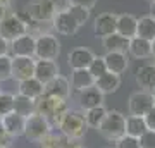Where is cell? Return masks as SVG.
I'll return each instance as SVG.
<instances>
[{
  "instance_id": "cell-5",
  "label": "cell",
  "mask_w": 155,
  "mask_h": 148,
  "mask_svg": "<svg viewBox=\"0 0 155 148\" xmlns=\"http://www.w3.org/2000/svg\"><path fill=\"white\" fill-rule=\"evenodd\" d=\"M24 33H29V22H26L19 14L7 12L4 19L0 21V36L11 43L12 40H16Z\"/></svg>"
},
{
  "instance_id": "cell-15",
  "label": "cell",
  "mask_w": 155,
  "mask_h": 148,
  "mask_svg": "<svg viewBox=\"0 0 155 148\" xmlns=\"http://www.w3.org/2000/svg\"><path fill=\"white\" fill-rule=\"evenodd\" d=\"M95 54L86 47H78V48L71 50L69 55H67V62H69V67L72 71L76 69H88V66L91 64Z\"/></svg>"
},
{
  "instance_id": "cell-48",
  "label": "cell",
  "mask_w": 155,
  "mask_h": 148,
  "mask_svg": "<svg viewBox=\"0 0 155 148\" xmlns=\"http://www.w3.org/2000/svg\"><path fill=\"white\" fill-rule=\"evenodd\" d=\"M76 148H81V146H76Z\"/></svg>"
},
{
  "instance_id": "cell-7",
  "label": "cell",
  "mask_w": 155,
  "mask_h": 148,
  "mask_svg": "<svg viewBox=\"0 0 155 148\" xmlns=\"http://www.w3.org/2000/svg\"><path fill=\"white\" fill-rule=\"evenodd\" d=\"M48 131H52V124L45 119L43 115H40L38 112H35V114L28 115V117L24 119V131H22V136H26L29 141L38 143Z\"/></svg>"
},
{
  "instance_id": "cell-42",
  "label": "cell",
  "mask_w": 155,
  "mask_h": 148,
  "mask_svg": "<svg viewBox=\"0 0 155 148\" xmlns=\"http://www.w3.org/2000/svg\"><path fill=\"white\" fill-rule=\"evenodd\" d=\"M150 16L155 17V2L153 4H150Z\"/></svg>"
},
{
  "instance_id": "cell-21",
  "label": "cell",
  "mask_w": 155,
  "mask_h": 148,
  "mask_svg": "<svg viewBox=\"0 0 155 148\" xmlns=\"http://www.w3.org/2000/svg\"><path fill=\"white\" fill-rule=\"evenodd\" d=\"M136 21L138 17H134L133 14H119L116 22V33L121 36L131 40L136 36Z\"/></svg>"
},
{
  "instance_id": "cell-43",
  "label": "cell",
  "mask_w": 155,
  "mask_h": 148,
  "mask_svg": "<svg viewBox=\"0 0 155 148\" xmlns=\"http://www.w3.org/2000/svg\"><path fill=\"white\" fill-rule=\"evenodd\" d=\"M150 43H152V55H153V57H155V38L152 40Z\"/></svg>"
},
{
  "instance_id": "cell-20",
  "label": "cell",
  "mask_w": 155,
  "mask_h": 148,
  "mask_svg": "<svg viewBox=\"0 0 155 148\" xmlns=\"http://www.w3.org/2000/svg\"><path fill=\"white\" fill-rule=\"evenodd\" d=\"M104 62H105L107 71L112 72V74H119L121 76L122 72L127 69V55L121 54V52H107L104 55Z\"/></svg>"
},
{
  "instance_id": "cell-22",
  "label": "cell",
  "mask_w": 155,
  "mask_h": 148,
  "mask_svg": "<svg viewBox=\"0 0 155 148\" xmlns=\"http://www.w3.org/2000/svg\"><path fill=\"white\" fill-rule=\"evenodd\" d=\"M127 52L133 55L134 59H148V57H152V43L148 40L134 36V38L129 40Z\"/></svg>"
},
{
  "instance_id": "cell-6",
  "label": "cell",
  "mask_w": 155,
  "mask_h": 148,
  "mask_svg": "<svg viewBox=\"0 0 155 148\" xmlns=\"http://www.w3.org/2000/svg\"><path fill=\"white\" fill-rule=\"evenodd\" d=\"M57 12V5L54 0H29L26 7L29 21L41 24V22H50Z\"/></svg>"
},
{
  "instance_id": "cell-47",
  "label": "cell",
  "mask_w": 155,
  "mask_h": 148,
  "mask_svg": "<svg viewBox=\"0 0 155 148\" xmlns=\"http://www.w3.org/2000/svg\"><path fill=\"white\" fill-rule=\"evenodd\" d=\"M152 93H153V98H155V90H153V91H152Z\"/></svg>"
},
{
  "instance_id": "cell-16",
  "label": "cell",
  "mask_w": 155,
  "mask_h": 148,
  "mask_svg": "<svg viewBox=\"0 0 155 148\" xmlns=\"http://www.w3.org/2000/svg\"><path fill=\"white\" fill-rule=\"evenodd\" d=\"M11 50L14 57H35V36L24 33L11 41Z\"/></svg>"
},
{
  "instance_id": "cell-23",
  "label": "cell",
  "mask_w": 155,
  "mask_h": 148,
  "mask_svg": "<svg viewBox=\"0 0 155 148\" xmlns=\"http://www.w3.org/2000/svg\"><path fill=\"white\" fill-rule=\"evenodd\" d=\"M136 36L148 40V41H152L155 38V17H152L150 14L138 17V21H136Z\"/></svg>"
},
{
  "instance_id": "cell-27",
  "label": "cell",
  "mask_w": 155,
  "mask_h": 148,
  "mask_svg": "<svg viewBox=\"0 0 155 148\" xmlns=\"http://www.w3.org/2000/svg\"><path fill=\"white\" fill-rule=\"evenodd\" d=\"M104 41V48L107 52H121V54H127V45H129V40L121 36L119 33H112L105 38H102Z\"/></svg>"
},
{
  "instance_id": "cell-9",
  "label": "cell",
  "mask_w": 155,
  "mask_h": 148,
  "mask_svg": "<svg viewBox=\"0 0 155 148\" xmlns=\"http://www.w3.org/2000/svg\"><path fill=\"white\" fill-rule=\"evenodd\" d=\"M50 22H52L54 29H55L59 35H62V36H74V35L78 33V29H79L78 22L72 19L71 14H69L66 9L57 11L55 16H54V19H52Z\"/></svg>"
},
{
  "instance_id": "cell-44",
  "label": "cell",
  "mask_w": 155,
  "mask_h": 148,
  "mask_svg": "<svg viewBox=\"0 0 155 148\" xmlns=\"http://www.w3.org/2000/svg\"><path fill=\"white\" fill-rule=\"evenodd\" d=\"M0 2H2L5 7H9V4H11V0H0Z\"/></svg>"
},
{
  "instance_id": "cell-14",
  "label": "cell",
  "mask_w": 155,
  "mask_h": 148,
  "mask_svg": "<svg viewBox=\"0 0 155 148\" xmlns=\"http://www.w3.org/2000/svg\"><path fill=\"white\" fill-rule=\"evenodd\" d=\"M24 119L22 115L16 114L12 110L11 114L0 117V124H2V129L9 138H17V136H22V131H24Z\"/></svg>"
},
{
  "instance_id": "cell-49",
  "label": "cell",
  "mask_w": 155,
  "mask_h": 148,
  "mask_svg": "<svg viewBox=\"0 0 155 148\" xmlns=\"http://www.w3.org/2000/svg\"><path fill=\"white\" fill-rule=\"evenodd\" d=\"M0 91H2V90H0Z\"/></svg>"
},
{
  "instance_id": "cell-46",
  "label": "cell",
  "mask_w": 155,
  "mask_h": 148,
  "mask_svg": "<svg viewBox=\"0 0 155 148\" xmlns=\"http://www.w3.org/2000/svg\"><path fill=\"white\" fill-rule=\"evenodd\" d=\"M0 148H7V146H5V145H0Z\"/></svg>"
},
{
  "instance_id": "cell-17",
  "label": "cell",
  "mask_w": 155,
  "mask_h": 148,
  "mask_svg": "<svg viewBox=\"0 0 155 148\" xmlns=\"http://www.w3.org/2000/svg\"><path fill=\"white\" fill-rule=\"evenodd\" d=\"M78 104H79V107L83 110L100 107V105H104V95L100 93L95 86L84 88L81 91H78Z\"/></svg>"
},
{
  "instance_id": "cell-24",
  "label": "cell",
  "mask_w": 155,
  "mask_h": 148,
  "mask_svg": "<svg viewBox=\"0 0 155 148\" xmlns=\"http://www.w3.org/2000/svg\"><path fill=\"white\" fill-rule=\"evenodd\" d=\"M19 95L28 97L31 100H36L43 95V84L35 77H28L24 81H19Z\"/></svg>"
},
{
  "instance_id": "cell-38",
  "label": "cell",
  "mask_w": 155,
  "mask_h": 148,
  "mask_svg": "<svg viewBox=\"0 0 155 148\" xmlns=\"http://www.w3.org/2000/svg\"><path fill=\"white\" fill-rule=\"evenodd\" d=\"M143 119H145V122H147V127L152 129V131H155V105L143 115Z\"/></svg>"
},
{
  "instance_id": "cell-45",
  "label": "cell",
  "mask_w": 155,
  "mask_h": 148,
  "mask_svg": "<svg viewBox=\"0 0 155 148\" xmlns=\"http://www.w3.org/2000/svg\"><path fill=\"white\" fill-rule=\"evenodd\" d=\"M147 2H148V4H153V2H155V0H147Z\"/></svg>"
},
{
  "instance_id": "cell-11",
  "label": "cell",
  "mask_w": 155,
  "mask_h": 148,
  "mask_svg": "<svg viewBox=\"0 0 155 148\" xmlns=\"http://www.w3.org/2000/svg\"><path fill=\"white\" fill-rule=\"evenodd\" d=\"M117 14L114 12H102L93 21V33L97 38H105L109 35L116 33Z\"/></svg>"
},
{
  "instance_id": "cell-1",
  "label": "cell",
  "mask_w": 155,
  "mask_h": 148,
  "mask_svg": "<svg viewBox=\"0 0 155 148\" xmlns=\"http://www.w3.org/2000/svg\"><path fill=\"white\" fill-rule=\"evenodd\" d=\"M57 129L67 138V140H81L88 131V124L84 121V114L79 110L67 109L57 121Z\"/></svg>"
},
{
  "instance_id": "cell-33",
  "label": "cell",
  "mask_w": 155,
  "mask_h": 148,
  "mask_svg": "<svg viewBox=\"0 0 155 148\" xmlns=\"http://www.w3.org/2000/svg\"><path fill=\"white\" fill-rule=\"evenodd\" d=\"M12 77V57L7 55H0V83L7 81Z\"/></svg>"
},
{
  "instance_id": "cell-19",
  "label": "cell",
  "mask_w": 155,
  "mask_h": 148,
  "mask_svg": "<svg viewBox=\"0 0 155 148\" xmlns=\"http://www.w3.org/2000/svg\"><path fill=\"white\" fill-rule=\"evenodd\" d=\"M136 83L143 91L155 90V64H145L136 69Z\"/></svg>"
},
{
  "instance_id": "cell-35",
  "label": "cell",
  "mask_w": 155,
  "mask_h": 148,
  "mask_svg": "<svg viewBox=\"0 0 155 148\" xmlns=\"http://www.w3.org/2000/svg\"><path fill=\"white\" fill-rule=\"evenodd\" d=\"M140 148H155V131L147 129V131L138 138Z\"/></svg>"
},
{
  "instance_id": "cell-8",
  "label": "cell",
  "mask_w": 155,
  "mask_h": 148,
  "mask_svg": "<svg viewBox=\"0 0 155 148\" xmlns=\"http://www.w3.org/2000/svg\"><path fill=\"white\" fill-rule=\"evenodd\" d=\"M153 105H155L153 93L152 91H143V90L131 93V97L127 100L129 115H140V117H143Z\"/></svg>"
},
{
  "instance_id": "cell-12",
  "label": "cell",
  "mask_w": 155,
  "mask_h": 148,
  "mask_svg": "<svg viewBox=\"0 0 155 148\" xmlns=\"http://www.w3.org/2000/svg\"><path fill=\"white\" fill-rule=\"evenodd\" d=\"M43 95L47 97H55V98L67 100L71 95V83L69 79L64 76H55L52 81H48L47 84H43Z\"/></svg>"
},
{
  "instance_id": "cell-36",
  "label": "cell",
  "mask_w": 155,
  "mask_h": 148,
  "mask_svg": "<svg viewBox=\"0 0 155 148\" xmlns=\"http://www.w3.org/2000/svg\"><path fill=\"white\" fill-rule=\"evenodd\" d=\"M116 143H117L116 148H140L138 138H133V136H129V134H124V136L119 138Z\"/></svg>"
},
{
  "instance_id": "cell-31",
  "label": "cell",
  "mask_w": 155,
  "mask_h": 148,
  "mask_svg": "<svg viewBox=\"0 0 155 148\" xmlns=\"http://www.w3.org/2000/svg\"><path fill=\"white\" fill-rule=\"evenodd\" d=\"M66 11L71 14V17L78 22V26L81 28L83 24H86V21L90 19V11L84 9V7H79V5H67Z\"/></svg>"
},
{
  "instance_id": "cell-4",
  "label": "cell",
  "mask_w": 155,
  "mask_h": 148,
  "mask_svg": "<svg viewBox=\"0 0 155 148\" xmlns=\"http://www.w3.org/2000/svg\"><path fill=\"white\" fill-rule=\"evenodd\" d=\"M36 102V112L40 115H43L47 121H54L57 124V121L61 119V115L67 110V100L55 98V97H47L41 95L40 98L35 100Z\"/></svg>"
},
{
  "instance_id": "cell-3",
  "label": "cell",
  "mask_w": 155,
  "mask_h": 148,
  "mask_svg": "<svg viewBox=\"0 0 155 148\" xmlns=\"http://www.w3.org/2000/svg\"><path fill=\"white\" fill-rule=\"evenodd\" d=\"M61 54V41L50 33L35 36V59L38 61H55Z\"/></svg>"
},
{
  "instance_id": "cell-29",
  "label": "cell",
  "mask_w": 155,
  "mask_h": 148,
  "mask_svg": "<svg viewBox=\"0 0 155 148\" xmlns=\"http://www.w3.org/2000/svg\"><path fill=\"white\" fill-rule=\"evenodd\" d=\"M147 122L140 115H126V134L133 138H140L147 131Z\"/></svg>"
},
{
  "instance_id": "cell-18",
  "label": "cell",
  "mask_w": 155,
  "mask_h": 148,
  "mask_svg": "<svg viewBox=\"0 0 155 148\" xmlns=\"http://www.w3.org/2000/svg\"><path fill=\"white\" fill-rule=\"evenodd\" d=\"M97 90H98L102 95H110V93H116L119 86H121V76L119 74H112V72H104L102 76H98L95 79V84H93Z\"/></svg>"
},
{
  "instance_id": "cell-26",
  "label": "cell",
  "mask_w": 155,
  "mask_h": 148,
  "mask_svg": "<svg viewBox=\"0 0 155 148\" xmlns=\"http://www.w3.org/2000/svg\"><path fill=\"white\" fill-rule=\"evenodd\" d=\"M72 140H67L61 131L59 133H54V131H48L41 140H40V148H71V143Z\"/></svg>"
},
{
  "instance_id": "cell-13",
  "label": "cell",
  "mask_w": 155,
  "mask_h": 148,
  "mask_svg": "<svg viewBox=\"0 0 155 148\" xmlns=\"http://www.w3.org/2000/svg\"><path fill=\"white\" fill-rule=\"evenodd\" d=\"M61 74V69H59V64L55 61H38L35 62V74L33 77L38 79L41 84H47L48 81H52L55 76Z\"/></svg>"
},
{
  "instance_id": "cell-30",
  "label": "cell",
  "mask_w": 155,
  "mask_h": 148,
  "mask_svg": "<svg viewBox=\"0 0 155 148\" xmlns=\"http://www.w3.org/2000/svg\"><path fill=\"white\" fill-rule=\"evenodd\" d=\"M84 114V121L88 124V127H97L100 126V122L104 121V117L107 114V109L104 105H100V107H93V109H88L83 112Z\"/></svg>"
},
{
  "instance_id": "cell-41",
  "label": "cell",
  "mask_w": 155,
  "mask_h": 148,
  "mask_svg": "<svg viewBox=\"0 0 155 148\" xmlns=\"http://www.w3.org/2000/svg\"><path fill=\"white\" fill-rule=\"evenodd\" d=\"M7 9H9V7H5L2 2H0V21H2V19H4V16L7 14Z\"/></svg>"
},
{
  "instance_id": "cell-2",
  "label": "cell",
  "mask_w": 155,
  "mask_h": 148,
  "mask_svg": "<svg viewBox=\"0 0 155 148\" xmlns=\"http://www.w3.org/2000/svg\"><path fill=\"white\" fill-rule=\"evenodd\" d=\"M97 131L109 141H117L126 134V115L119 110H107L104 121L100 122Z\"/></svg>"
},
{
  "instance_id": "cell-28",
  "label": "cell",
  "mask_w": 155,
  "mask_h": 148,
  "mask_svg": "<svg viewBox=\"0 0 155 148\" xmlns=\"http://www.w3.org/2000/svg\"><path fill=\"white\" fill-rule=\"evenodd\" d=\"M14 112L22 117H28L36 112V102L22 95H14Z\"/></svg>"
},
{
  "instance_id": "cell-40",
  "label": "cell",
  "mask_w": 155,
  "mask_h": 148,
  "mask_svg": "<svg viewBox=\"0 0 155 148\" xmlns=\"http://www.w3.org/2000/svg\"><path fill=\"white\" fill-rule=\"evenodd\" d=\"M5 138H9V136L4 133V129H2V124H0V145H5ZM5 146H7V145H5Z\"/></svg>"
},
{
  "instance_id": "cell-10",
  "label": "cell",
  "mask_w": 155,
  "mask_h": 148,
  "mask_svg": "<svg viewBox=\"0 0 155 148\" xmlns=\"http://www.w3.org/2000/svg\"><path fill=\"white\" fill-rule=\"evenodd\" d=\"M35 57H12V77L17 83L24 81L35 74Z\"/></svg>"
},
{
  "instance_id": "cell-39",
  "label": "cell",
  "mask_w": 155,
  "mask_h": 148,
  "mask_svg": "<svg viewBox=\"0 0 155 148\" xmlns=\"http://www.w3.org/2000/svg\"><path fill=\"white\" fill-rule=\"evenodd\" d=\"M9 50H11V43H9L5 38L0 36V55H7Z\"/></svg>"
},
{
  "instance_id": "cell-32",
  "label": "cell",
  "mask_w": 155,
  "mask_h": 148,
  "mask_svg": "<svg viewBox=\"0 0 155 148\" xmlns=\"http://www.w3.org/2000/svg\"><path fill=\"white\" fill-rule=\"evenodd\" d=\"M12 110H14V95L0 91V117L11 114Z\"/></svg>"
},
{
  "instance_id": "cell-25",
  "label": "cell",
  "mask_w": 155,
  "mask_h": 148,
  "mask_svg": "<svg viewBox=\"0 0 155 148\" xmlns=\"http://www.w3.org/2000/svg\"><path fill=\"white\" fill-rule=\"evenodd\" d=\"M95 84V77L90 74L88 69H76L71 72V88L76 91H81L84 88Z\"/></svg>"
},
{
  "instance_id": "cell-37",
  "label": "cell",
  "mask_w": 155,
  "mask_h": 148,
  "mask_svg": "<svg viewBox=\"0 0 155 148\" xmlns=\"http://www.w3.org/2000/svg\"><path fill=\"white\" fill-rule=\"evenodd\" d=\"M97 2H98V0H67L69 5H79V7L88 9V11H91V9L97 5Z\"/></svg>"
},
{
  "instance_id": "cell-34",
  "label": "cell",
  "mask_w": 155,
  "mask_h": 148,
  "mask_svg": "<svg viewBox=\"0 0 155 148\" xmlns=\"http://www.w3.org/2000/svg\"><path fill=\"white\" fill-rule=\"evenodd\" d=\"M88 71L90 74L97 79L98 76H102L104 72H107V67H105V62H104V57H97L95 55L93 61H91V64L88 66Z\"/></svg>"
}]
</instances>
